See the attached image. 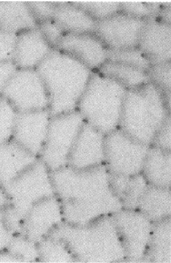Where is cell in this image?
<instances>
[{"label": "cell", "instance_id": "6da1fadb", "mask_svg": "<svg viewBox=\"0 0 171 263\" xmlns=\"http://www.w3.org/2000/svg\"><path fill=\"white\" fill-rule=\"evenodd\" d=\"M46 87L51 117L77 110L93 71L54 49L35 69Z\"/></svg>", "mask_w": 171, "mask_h": 263}, {"label": "cell", "instance_id": "7a4b0ae2", "mask_svg": "<svg viewBox=\"0 0 171 263\" xmlns=\"http://www.w3.org/2000/svg\"><path fill=\"white\" fill-rule=\"evenodd\" d=\"M169 102L151 82L126 93L119 126L127 135L148 142L169 117Z\"/></svg>", "mask_w": 171, "mask_h": 263}, {"label": "cell", "instance_id": "3957f363", "mask_svg": "<svg viewBox=\"0 0 171 263\" xmlns=\"http://www.w3.org/2000/svg\"><path fill=\"white\" fill-rule=\"evenodd\" d=\"M127 89L99 72H93L77 110L85 123L101 133H111L119 126Z\"/></svg>", "mask_w": 171, "mask_h": 263}, {"label": "cell", "instance_id": "277c9868", "mask_svg": "<svg viewBox=\"0 0 171 263\" xmlns=\"http://www.w3.org/2000/svg\"><path fill=\"white\" fill-rule=\"evenodd\" d=\"M85 121L78 110L52 117L41 154L43 163L52 171L66 164L69 152Z\"/></svg>", "mask_w": 171, "mask_h": 263}, {"label": "cell", "instance_id": "5b68a950", "mask_svg": "<svg viewBox=\"0 0 171 263\" xmlns=\"http://www.w3.org/2000/svg\"><path fill=\"white\" fill-rule=\"evenodd\" d=\"M48 170L37 160L4 186L11 207L26 216L34 204L52 194L54 187Z\"/></svg>", "mask_w": 171, "mask_h": 263}, {"label": "cell", "instance_id": "8992f818", "mask_svg": "<svg viewBox=\"0 0 171 263\" xmlns=\"http://www.w3.org/2000/svg\"><path fill=\"white\" fill-rule=\"evenodd\" d=\"M0 96L9 101L18 113L48 109L47 90L35 69H18Z\"/></svg>", "mask_w": 171, "mask_h": 263}, {"label": "cell", "instance_id": "52a82bcc", "mask_svg": "<svg viewBox=\"0 0 171 263\" xmlns=\"http://www.w3.org/2000/svg\"><path fill=\"white\" fill-rule=\"evenodd\" d=\"M146 22L120 11L98 22L95 33L109 50L135 48Z\"/></svg>", "mask_w": 171, "mask_h": 263}, {"label": "cell", "instance_id": "ba28073f", "mask_svg": "<svg viewBox=\"0 0 171 263\" xmlns=\"http://www.w3.org/2000/svg\"><path fill=\"white\" fill-rule=\"evenodd\" d=\"M55 49L75 58L92 71H99L107 61L108 49L95 32L64 33Z\"/></svg>", "mask_w": 171, "mask_h": 263}, {"label": "cell", "instance_id": "9c48e42d", "mask_svg": "<svg viewBox=\"0 0 171 263\" xmlns=\"http://www.w3.org/2000/svg\"><path fill=\"white\" fill-rule=\"evenodd\" d=\"M51 117L48 109L18 113L13 141L35 156L40 154Z\"/></svg>", "mask_w": 171, "mask_h": 263}, {"label": "cell", "instance_id": "30bf717a", "mask_svg": "<svg viewBox=\"0 0 171 263\" xmlns=\"http://www.w3.org/2000/svg\"><path fill=\"white\" fill-rule=\"evenodd\" d=\"M170 32L169 23L153 17L146 20L137 48L147 57L152 65L170 62Z\"/></svg>", "mask_w": 171, "mask_h": 263}, {"label": "cell", "instance_id": "8fae6325", "mask_svg": "<svg viewBox=\"0 0 171 263\" xmlns=\"http://www.w3.org/2000/svg\"><path fill=\"white\" fill-rule=\"evenodd\" d=\"M54 49L37 27L17 35L13 61L18 69H36Z\"/></svg>", "mask_w": 171, "mask_h": 263}, {"label": "cell", "instance_id": "7c38bea8", "mask_svg": "<svg viewBox=\"0 0 171 263\" xmlns=\"http://www.w3.org/2000/svg\"><path fill=\"white\" fill-rule=\"evenodd\" d=\"M121 132L113 133L108 139V150L112 166L118 171L132 173L140 167L144 148L138 146Z\"/></svg>", "mask_w": 171, "mask_h": 263}, {"label": "cell", "instance_id": "4fadbf2b", "mask_svg": "<svg viewBox=\"0 0 171 263\" xmlns=\"http://www.w3.org/2000/svg\"><path fill=\"white\" fill-rule=\"evenodd\" d=\"M37 160L13 141L0 145V183L3 186L11 182Z\"/></svg>", "mask_w": 171, "mask_h": 263}, {"label": "cell", "instance_id": "5bb4252c", "mask_svg": "<svg viewBox=\"0 0 171 263\" xmlns=\"http://www.w3.org/2000/svg\"><path fill=\"white\" fill-rule=\"evenodd\" d=\"M52 19L64 33L83 34L95 32L97 22L72 3L56 2Z\"/></svg>", "mask_w": 171, "mask_h": 263}, {"label": "cell", "instance_id": "9a60e30c", "mask_svg": "<svg viewBox=\"0 0 171 263\" xmlns=\"http://www.w3.org/2000/svg\"><path fill=\"white\" fill-rule=\"evenodd\" d=\"M38 27L27 2H0V29L19 34Z\"/></svg>", "mask_w": 171, "mask_h": 263}, {"label": "cell", "instance_id": "2e32d148", "mask_svg": "<svg viewBox=\"0 0 171 263\" xmlns=\"http://www.w3.org/2000/svg\"><path fill=\"white\" fill-rule=\"evenodd\" d=\"M72 155L75 166L85 167L99 161L101 158V132L85 123L79 134Z\"/></svg>", "mask_w": 171, "mask_h": 263}, {"label": "cell", "instance_id": "e0dca14e", "mask_svg": "<svg viewBox=\"0 0 171 263\" xmlns=\"http://www.w3.org/2000/svg\"><path fill=\"white\" fill-rule=\"evenodd\" d=\"M54 201L41 200L28 212L24 219V236L34 241L42 236L54 219Z\"/></svg>", "mask_w": 171, "mask_h": 263}, {"label": "cell", "instance_id": "ac0fdd59", "mask_svg": "<svg viewBox=\"0 0 171 263\" xmlns=\"http://www.w3.org/2000/svg\"><path fill=\"white\" fill-rule=\"evenodd\" d=\"M98 72L116 81L127 90L140 87L149 82L148 72L115 61L107 60Z\"/></svg>", "mask_w": 171, "mask_h": 263}, {"label": "cell", "instance_id": "d6986e66", "mask_svg": "<svg viewBox=\"0 0 171 263\" xmlns=\"http://www.w3.org/2000/svg\"><path fill=\"white\" fill-rule=\"evenodd\" d=\"M18 115L14 106L0 96V145L13 140Z\"/></svg>", "mask_w": 171, "mask_h": 263}, {"label": "cell", "instance_id": "ffe728a7", "mask_svg": "<svg viewBox=\"0 0 171 263\" xmlns=\"http://www.w3.org/2000/svg\"><path fill=\"white\" fill-rule=\"evenodd\" d=\"M107 60L131 65L147 72L152 65L147 57L138 48L123 50L108 49Z\"/></svg>", "mask_w": 171, "mask_h": 263}, {"label": "cell", "instance_id": "44dd1931", "mask_svg": "<svg viewBox=\"0 0 171 263\" xmlns=\"http://www.w3.org/2000/svg\"><path fill=\"white\" fill-rule=\"evenodd\" d=\"M120 3L118 2H73L75 5L86 12L97 22L119 13L120 12Z\"/></svg>", "mask_w": 171, "mask_h": 263}, {"label": "cell", "instance_id": "7402d4cb", "mask_svg": "<svg viewBox=\"0 0 171 263\" xmlns=\"http://www.w3.org/2000/svg\"><path fill=\"white\" fill-rule=\"evenodd\" d=\"M149 82L160 90L167 101L170 96V62L155 64L148 71Z\"/></svg>", "mask_w": 171, "mask_h": 263}, {"label": "cell", "instance_id": "603a6c76", "mask_svg": "<svg viewBox=\"0 0 171 263\" xmlns=\"http://www.w3.org/2000/svg\"><path fill=\"white\" fill-rule=\"evenodd\" d=\"M9 252L21 262L33 261L37 257V252L33 241L25 236L12 238L7 248Z\"/></svg>", "mask_w": 171, "mask_h": 263}, {"label": "cell", "instance_id": "cb8c5ba5", "mask_svg": "<svg viewBox=\"0 0 171 263\" xmlns=\"http://www.w3.org/2000/svg\"><path fill=\"white\" fill-rule=\"evenodd\" d=\"M38 28L51 46L55 49L64 32L54 20L50 19L38 24Z\"/></svg>", "mask_w": 171, "mask_h": 263}, {"label": "cell", "instance_id": "d4e9b609", "mask_svg": "<svg viewBox=\"0 0 171 263\" xmlns=\"http://www.w3.org/2000/svg\"><path fill=\"white\" fill-rule=\"evenodd\" d=\"M120 11L125 14L138 18L147 20L154 14L148 3L121 2Z\"/></svg>", "mask_w": 171, "mask_h": 263}, {"label": "cell", "instance_id": "484cf974", "mask_svg": "<svg viewBox=\"0 0 171 263\" xmlns=\"http://www.w3.org/2000/svg\"><path fill=\"white\" fill-rule=\"evenodd\" d=\"M17 34L0 29V61L13 60Z\"/></svg>", "mask_w": 171, "mask_h": 263}, {"label": "cell", "instance_id": "4316f807", "mask_svg": "<svg viewBox=\"0 0 171 263\" xmlns=\"http://www.w3.org/2000/svg\"><path fill=\"white\" fill-rule=\"evenodd\" d=\"M32 15L38 24L48 20L52 19L54 15L56 2H27Z\"/></svg>", "mask_w": 171, "mask_h": 263}, {"label": "cell", "instance_id": "83f0119b", "mask_svg": "<svg viewBox=\"0 0 171 263\" xmlns=\"http://www.w3.org/2000/svg\"><path fill=\"white\" fill-rule=\"evenodd\" d=\"M18 69L13 60L0 61V93Z\"/></svg>", "mask_w": 171, "mask_h": 263}, {"label": "cell", "instance_id": "f1b7e54d", "mask_svg": "<svg viewBox=\"0 0 171 263\" xmlns=\"http://www.w3.org/2000/svg\"><path fill=\"white\" fill-rule=\"evenodd\" d=\"M13 237L4 220L3 211H0V252L7 249Z\"/></svg>", "mask_w": 171, "mask_h": 263}, {"label": "cell", "instance_id": "f546056e", "mask_svg": "<svg viewBox=\"0 0 171 263\" xmlns=\"http://www.w3.org/2000/svg\"><path fill=\"white\" fill-rule=\"evenodd\" d=\"M21 262L17 257L9 252L0 253V262Z\"/></svg>", "mask_w": 171, "mask_h": 263}, {"label": "cell", "instance_id": "4dcf8cb0", "mask_svg": "<svg viewBox=\"0 0 171 263\" xmlns=\"http://www.w3.org/2000/svg\"><path fill=\"white\" fill-rule=\"evenodd\" d=\"M8 203H9V199H8L5 189L3 185L0 183V211L2 208L6 207Z\"/></svg>", "mask_w": 171, "mask_h": 263}]
</instances>
